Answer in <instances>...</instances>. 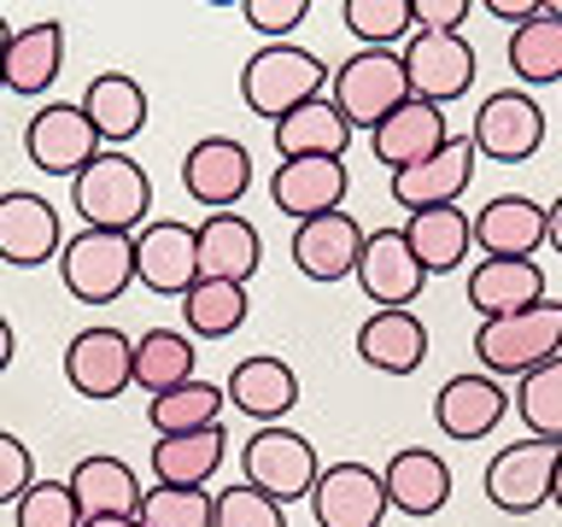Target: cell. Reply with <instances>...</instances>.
<instances>
[{"mask_svg": "<svg viewBox=\"0 0 562 527\" xmlns=\"http://www.w3.org/2000/svg\"><path fill=\"white\" fill-rule=\"evenodd\" d=\"M70 205H77L82 228H112V235H140L153 223V176L135 165L130 153H94L77 182H70Z\"/></svg>", "mask_w": 562, "mask_h": 527, "instance_id": "cell-1", "label": "cell"}, {"mask_svg": "<svg viewBox=\"0 0 562 527\" xmlns=\"http://www.w3.org/2000/svg\"><path fill=\"white\" fill-rule=\"evenodd\" d=\"M328 94V65L299 42H263L252 59L240 65V100L246 112L281 123L288 112H299L305 100Z\"/></svg>", "mask_w": 562, "mask_h": 527, "instance_id": "cell-2", "label": "cell"}, {"mask_svg": "<svg viewBox=\"0 0 562 527\" xmlns=\"http://www.w3.org/2000/svg\"><path fill=\"white\" fill-rule=\"evenodd\" d=\"M474 358H481L486 375H533L539 363L562 358V305L557 299H539L516 316H492V323L474 328Z\"/></svg>", "mask_w": 562, "mask_h": 527, "instance_id": "cell-3", "label": "cell"}, {"mask_svg": "<svg viewBox=\"0 0 562 527\" xmlns=\"http://www.w3.org/2000/svg\"><path fill=\"white\" fill-rule=\"evenodd\" d=\"M328 100L340 105V117L351 123V135H369L381 117H393L404 100H411V77H404V59L393 47H358L351 59L334 65L328 77Z\"/></svg>", "mask_w": 562, "mask_h": 527, "instance_id": "cell-4", "label": "cell"}, {"mask_svg": "<svg viewBox=\"0 0 562 527\" xmlns=\"http://www.w3.org/2000/svg\"><path fill=\"white\" fill-rule=\"evenodd\" d=\"M316 474H323V463H316V446L299 428H288V422H270V428H252L240 446V481L263 492V498H276L281 509L311 498Z\"/></svg>", "mask_w": 562, "mask_h": 527, "instance_id": "cell-5", "label": "cell"}, {"mask_svg": "<svg viewBox=\"0 0 562 527\" xmlns=\"http://www.w3.org/2000/svg\"><path fill=\"white\" fill-rule=\"evenodd\" d=\"M59 281L77 305H112L135 288V235L112 228H77L59 246Z\"/></svg>", "mask_w": 562, "mask_h": 527, "instance_id": "cell-6", "label": "cell"}, {"mask_svg": "<svg viewBox=\"0 0 562 527\" xmlns=\"http://www.w3.org/2000/svg\"><path fill=\"white\" fill-rule=\"evenodd\" d=\"M469 141L492 165H527L544 147V105L527 88H498V94L481 100V112L469 123Z\"/></svg>", "mask_w": 562, "mask_h": 527, "instance_id": "cell-7", "label": "cell"}, {"mask_svg": "<svg viewBox=\"0 0 562 527\" xmlns=\"http://www.w3.org/2000/svg\"><path fill=\"white\" fill-rule=\"evenodd\" d=\"M65 381H70L77 399H94V404L123 399L135 386V340L123 328H112V323H94V328L70 334Z\"/></svg>", "mask_w": 562, "mask_h": 527, "instance_id": "cell-8", "label": "cell"}, {"mask_svg": "<svg viewBox=\"0 0 562 527\" xmlns=\"http://www.w3.org/2000/svg\"><path fill=\"white\" fill-rule=\"evenodd\" d=\"M404 59V77H411V100H428L446 112L451 100H463L474 77H481V59H474V47L463 42V35H428L416 30L411 42L398 47Z\"/></svg>", "mask_w": 562, "mask_h": 527, "instance_id": "cell-9", "label": "cell"}, {"mask_svg": "<svg viewBox=\"0 0 562 527\" xmlns=\"http://www.w3.org/2000/svg\"><path fill=\"white\" fill-rule=\"evenodd\" d=\"M94 153H100V135H94V123L82 117V105H70V100H47L42 112H35L24 123V158H30V170H42V176H77L94 165Z\"/></svg>", "mask_w": 562, "mask_h": 527, "instance_id": "cell-10", "label": "cell"}, {"mask_svg": "<svg viewBox=\"0 0 562 527\" xmlns=\"http://www.w3.org/2000/svg\"><path fill=\"white\" fill-rule=\"evenodd\" d=\"M557 451L551 439H516V446H504L498 457L486 463V498L492 509H504V516H533V509L551 504V469H557Z\"/></svg>", "mask_w": 562, "mask_h": 527, "instance_id": "cell-11", "label": "cell"}, {"mask_svg": "<svg viewBox=\"0 0 562 527\" xmlns=\"http://www.w3.org/2000/svg\"><path fill=\"white\" fill-rule=\"evenodd\" d=\"M311 516L316 527H381L386 522V486H381V469L358 463V457H346V463H328L316 474L311 486Z\"/></svg>", "mask_w": 562, "mask_h": 527, "instance_id": "cell-12", "label": "cell"}, {"mask_svg": "<svg viewBox=\"0 0 562 527\" xmlns=\"http://www.w3.org/2000/svg\"><path fill=\"white\" fill-rule=\"evenodd\" d=\"M59 205L47 193L30 188H7L0 193V264L12 270H42V264H59Z\"/></svg>", "mask_w": 562, "mask_h": 527, "instance_id": "cell-13", "label": "cell"}, {"mask_svg": "<svg viewBox=\"0 0 562 527\" xmlns=\"http://www.w3.org/2000/svg\"><path fill=\"white\" fill-rule=\"evenodd\" d=\"M363 240H369V228L351 217V211H328V217H311V223L293 228L288 253H293V270L305 276V281H323V288H334V281L358 276Z\"/></svg>", "mask_w": 562, "mask_h": 527, "instance_id": "cell-14", "label": "cell"}, {"mask_svg": "<svg viewBox=\"0 0 562 527\" xmlns=\"http://www.w3.org/2000/svg\"><path fill=\"white\" fill-rule=\"evenodd\" d=\"M474 170H481V153H474L469 135H451L446 147H439L434 158H422V165L398 170L393 182V205L411 217V211H434V205H457L474 182Z\"/></svg>", "mask_w": 562, "mask_h": 527, "instance_id": "cell-15", "label": "cell"}, {"mask_svg": "<svg viewBox=\"0 0 562 527\" xmlns=\"http://www.w3.org/2000/svg\"><path fill=\"white\" fill-rule=\"evenodd\" d=\"M182 188L193 205L205 211H235L252 188V153L240 147L235 135H205L193 141L182 158Z\"/></svg>", "mask_w": 562, "mask_h": 527, "instance_id": "cell-16", "label": "cell"}, {"mask_svg": "<svg viewBox=\"0 0 562 527\" xmlns=\"http://www.w3.org/2000/svg\"><path fill=\"white\" fill-rule=\"evenodd\" d=\"M358 288L375 311H411L422 288H428V270L416 264L404 228H375L363 240V258H358Z\"/></svg>", "mask_w": 562, "mask_h": 527, "instance_id": "cell-17", "label": "cell"}, {"mask_svg": "<svg viewBox=\"0 0 562 527\" xmlns=\"http://www.w3.org/2000/svg\"><path fill=\"white\" fill-rule=\"evenodd\" d=\"M509 416V393L498 375H451L446 386L434 393V428L457 439V446H474V439L498 434Z\"/></svg>", "mask_w": 562, "mask_h": 527, "instance_id": "cell-18", "label": "cell"}, {"mask_svg": "<svg viewBox=\"0 0 562 527\" xmlns=\"http://www.w3.org/2000/svg\"><path fill=\"white\" fill-rule=\"evenodd\" d=\"M135 281L158 299H182L200 281V258H193V228L176 217H153L135 235Z\"/></svg>", "mask_w": 562, "mask_h": 527, "instance_id": "cell-19", "label": "cell"}, {"mask_svg": "<svg viewBox=\"0 0 562 527\" xmlns=\"http://www.w3.org/2000/svg\"><path fill=\"white\" fill-rule=\"evenodd\" d=\"M346 188H351L346 158H281L276 176H270V200H276L281 217H293V223L340 211Z\"/></svg>", "mask_w": 562, "mask_h": 527, "instance_id": "cell-20", "label": "cell"}, {"mask_svg": "<svg viewBox=\"0 0 562 527\" xmlns=\"http://www.w3.org/2000/svg\"><path fill=\"white\" fill-rule=\"evenodd\" d=\"M381 486H386V504L398 516L428 522L451 504V463L434 446H404L381 463Z\"/></svg>", "mask_w": 562, "mask_h": 527, "instance_id": "cell-21", "label": "cell"}, {"mask_svg": "<svg viewBox=\"0 0 562 527\" xmlns=\"http://www.w3.org/2000/svg\"><path fill=\"white\" fill-rule=\"evenodd\" d=\"M223 399L235 404L240 416H252L258 428H270V422H288V411L299 404V375H293L288 358H276V351H252V358H240L228 369Z\"/></svg>", "mask_w": 562, "mask_h": 527, "instance_id": "cell-22", "label": "cell"}, {"mask_svg": "<svg viewBox=\"0 0 562 527\" xmlns=\"http://www.w3.org/2000/svg\"><path fill=\"white\" fill-rule=\"evenodd\" d=\"M193 258H200V281H252L263 264V240L240 211H211L193 223Z\"/></svg>", "mask_w": 562, "mask_h": 527, "instance_id": "cell-23", "label": "cell"}, {"mask_svg": "<svg viewBox=\"0 0 562 527\" xmlns=\"http://www.w3.org/2000/svg\"><path fill=\"white\" fill-rule=\"evenodd\" d=\"M481 258H533L544 246V205L527 193H498L469 217Z\"/></svg>", "mask_w": 562, "mask_h": 527, "instance_id": "cell-24", "label": "cell"}, {"mask_svg": "<svg viewBox=\"0 0 562 527\" xmlns=\"http://www.w3.org/2000/svg\"><path fill=\"white\" fill-rule=\"evenodd\" d=\"M358 358L375 375H416L428 363V323L416 311H369L358 323Z\"/></svg>", "mask_w": 562, "mask_h": 527, "instance_id": "cell-25", "label": "cell"}, {"mask_svg": "<svg viewBox=\"0 0 562 527\" xmlns=\"http://www.w3.org/2000/svg\"><path fill=\"white\" fill-rule=\"evenodd\" d=\"M446 141H451L446 112H439V105H428V100H404L393 117H381L375 130H369V147H375V158H381L393 176L411 170V165H422V158H434Z\"/></svg>", "mask_w": 562, "mask_h": 527, "instance_id": "cell-26", "label": "cell"}, {"mask_svg": "<svg viewBox=\"0 0 562 527\" xmlns=\"http://www.w3.org/2000/svg\"><path fill=\"white\" fill-rule=\"evenodd\" d=\"M544 299V264L539 258H481L469 270V305L481 323L492 316H516Z\"/></svg>", "mask_w": 562, "mask_h": 527, "instance_id": "cell-27", "label": "cell"}, {"mask_svg": "<svg viewBox=\"0 0 562 527\" xmlns=\"http://www.w3.org/2000/svg\"><path fill=\"white\" fill-rule=\"evenodd\" d=\"M77 105H82V117L94 123V135L112 141V147H123V141H135L147 130V88H140L130 70H94Z\"/></svg>", "mask_w": 562, "mask_h": 527, "instance_id": "cell-28", "label": "cell"}, {"mask_svg": "<svg viewBox=\"0 0 562 527\" xmlns=\"http://www.w3.org/2000/svg\"><path fill=\"white\" fill-rule=\"evenodd\" d=\"M65 486L77 492V509H82V522L88 516H135L140 509V474L123 463V457L112 451H88L77 469L65 474Z\"/></svg>", "mask_w": 562, "mask_h": 527, "instance_id": "cell-29", "label": "cell"}, {"mask_svg": "<svg viewBox=\"0 0 562 527\" xmlns=\"http://www.w3.org/2000/svg\"><path fill=\"white\" fill-rule=\"evenodd\" d=\"M59 70H65V24L42 18V24L12 30V42H7V88L12 94L42 100L59 82Z\"/></svg>", "mask_w": 562, "mask_h": 527, "instance_id": "cell-30", "label": "cell"}, {"mask_svg": "<svg viewBox=\"0 0 562 527\" xmlns=\"http://www.w3.org/2000/svg\"><path fill=\"white\" fill-rule=\"evenodd\" d=\"M228 457V434L223 428H200V434H165L153 439L147 469L153 486H211V474Z\"/></svg>", "mask_w": 562, "mask_h": 527, "instance_id": "cell-31", "label": "cell"}, {"mask_svg": "<svg viewBox=\"0 0 562 527\" xmlns=\"http://www.w3.org/2000/svg\"><path fill=\"white\" fill-rule=\"evenodd\" d=\"M398 228H404V240H411V253H416V264H422L428 276L457 270V264L469 258V246H474V228H469V211H463V205L411 211Z\"/></svg>", "mask_w": 562, "mask_h": 527, "instance_id": "cell-32", "label": "cell"}, {"mask_svg": "<svg viewBox=\"0 0 562 527\" xmlns=\"http://www.w3.org/2000/svg\"><path fill=\"white\" fill-rule=\"evenodd\" d=\"M351 147V123L340 117V105L328 94L305 100L299 112H288L276 123V153L281 158H346Z\"/></svg>", "mask_w": 562, "mask_h": 527, "instance_id": "cell-33", "label": "cell"}, {"mask_svg": "<svg viewBox=\"0 0 562 527\" xmlns=\"http://www.w3.org/2000/svg\"><path fill=\"white\" fill-rule=\"evenodd\" d=\"M193 363H200V346L188 340V328H147L135 340V386L147 399L193 381Z\"/></svg>", "mask_w": 562, "mask_h": 527, "instance_id": "cell-34", "label": "cell"}, {"mask_svg": "<svg viewBox=\"0 0 562 527\" xmlns=\"http://www.w3.org/2000/svg\"><path fill=\"white\" fill-rule=\"evenodd\" d=\"M223 386L217 381H182V386H170V393H158L147 399V422H153V434L165 439V434H200V428H223Z\"/></svg>", "mask_w": 562, "mask_h": 527, "instance_id": "cell-35", "label": "cell"}, {"mask_svg": "<svg viewBox=\"0 0 562 527\" xmlns=\"http://www.w3.org/2000/svg\"><path fill=\"white\" fill-rule=\"evenodd\" d=\"M246 311H252V299H246L240 281H193L182 293V316H188V340H228Z\"/></svg>", "mask_w": 562, "mask_h": 527, "instance_id": "cell-36", "label": "cell"}, {"mask_svg": "<svg viewBox=\"0 0 562 527\" xmlns=\"http://www.w3.org/2000/svg\"><path fill=\"white\" fill-rule=\"evenodd\" d=\"M509 70L527 88H557L562 82V18L539 12L509 35Z\"/></svg>", "mask_w": 562, "mask_h": 527, "instance_id": "cell-37", "label": "cell"}, {"mask_svg": "<svg viewBox=\"0 0 562 527\" xmlns=\"http://www.w3.org/2000/svg\"><path fill=\"white\" fill-rule=\"evenodd\" d=\"M509 404H516L527 439H551V446H562V358L539 363L533 375H521Z\"/></svg>", "mask_w": 562, "mask_h": 527, "instance_id": "cell-38", "label": "cell"}, {"mask_svg": "<svg viewBox=\"0 0 562 527\" xmlns=\"http://www.w3.org/2000/svg\"><path fill=\"white\" fill-rule=\"evenodd\" d=\"M340 24L358 35V47H398L416 35V0H346Z\"/></svg>", "mask_w": 562, "mask_h": 527, "instance_id": "cell-39", "label": "cell"}, {"mask_svg": "<svg viewBox=\"0 0 562 527\" xmlns=\"http://www.w3.org/2000/svg\"><path fill=\"white\" fill-rule=\"evenodd\" d=\"M135 522L140 527H211V492L205 486H147Z\"/></svg>", "mask_w": 562, "mask_h": 527, "instance_id": "cell-40", "label": "cell"}, {"mask_svg": "<svg viewBox=\"0 0 562 527\" xmlns=\"http://www.w3.org/2000/svg\"><path fill=\"white\" fill-rule=\"evenodd\" d=\"M12 522L18 527H82V509H77V492L65 481H53V474L42 481L35 474V486L12 504Z\"/></svg>", "mask_w": 562, "mask_h": 527, "instance_id": "cell-41", "label": "cell"}, {"mask_svg": "<svg viewBox=\"0 0 562 527\" xmlns=\"http://www.w3.org/2000/svg\"><path fill=\"white\" fill-rule=\"evenodd\" d=\"M211 527H288V509L276 498H263L246 481L211 492Z\"/></svg>", "mask_w": 562, "mask_h": 527, "instance_id": "cell-42", "label": "cell"}, {"mask_svg": "<svg viewBox=\"0 0 562 527\" xmlns=\"http://www.w3.org/2000/svg\"><path fill=\"white\" fill-rule=\"evenodd\" d=\"M240 18L270 42H288V35L311 18V0H240Z\"/></svg>", "mask_w": 562, "mask_h": 527, "instance_id": "cell-43", "label": "cell"}, {"mask_svg": "<svg viewBox=\"0 0 562 527\" xmlns=\"http://www.w3.org/2000/svg\"><path fill=\"white\" fill-rule=\"evenodd\" d=\"M35 486V457L18 434L0 428V504H18Z\"/></svg>", "mask_w": 562, "mask_h": 527, "instance_id": "cell-44", "label": "cell"}, {"mask_svg": "<svg viewBox=\"0 0 562 527\" xmlns=\"http://www.w3.org/2000/svg\"><path fill=\"white\" fill-rule=\"evenodd\" d=\"M469 12H474V0H416V30L457 35V30L469 24Z\"/></svg>", "mask_w": 562, "mask_h": 527, "instance_id": "cell-45", "label": "cell"}, {"mask_svg": "<svg viewBox=\"0 0 562 527\" xmlns=\"http://www.w3.org/2000/svg\"><path fill=\"white\" fill-rule=\"evenodd\" d=\"M486 12H492V18H504V24H516V30H521L527 18H539L544 7H539V0H486Z\"/></svg>", "mask_w": 562, "mask_h": 527, "instance_id": "cell-46", "label": "cell"}, {"mask_svg": "<svg viewBox=\"0 0 562 527\" xmlns=\"http://www.w3.org/2000/svg\"><path fill=\"white\" fill-rule=\"evenodd\" d=\"M544 246H551V253L562 258V193L551 205H544Z\"/></svg>", "mask_w": 562, "mask_h": 527, "instance_id": "cell-47", "label": "cell"}, {"mask_svg": "<svg viewBox=\"0 0 562 527\" xmlns=\"http://www.w3.org/2000/svg\"><path fill=\"white\" fill-rule=\"evenodd\" d=\"M12 351H18V334H12V323L0 316V375L12 369Z\"/></svg>", "mask_w": 562, "mask_h": 527, "instance_id": "cell-48", "label": "cell"}, {"mask_svg": "<svg viewBox=\"0 0 562 527\" xmlns=\"http://www.w3.org/2000/svg\"><path fill=\"white\" fill-rule=\"evenodd\" d=\"M82 527H140L135 516H88Z\"/></svg>", "mask_w": 562, "mask_h": 527, "instance_id": "cell-49", "label": "cell"}, {"mask_svg": "<svg viewBox=\"0 0 562 527\" xmlns=\"http://www.w3.org/2000/svg\"><path fill=\"white\" fill-rule=\"evenodd\" d=\"M7 42H12V24L0 18V88H7Z\"/></svg>", "mask_w": 562, "mask_h": 527, "instance_id": "cell-50", "label": "cell"}, {"mask_svg": "<svg viewBox=\"0 0 562 527\" xmlns=\"http://www.w3.org/2000/svg\"><path fill=\"white\" fill-rule=\"evenodd\" d=\"M551 504L562 509V451H557V469H551Z\"/></svg>", "mask_w": 562, "mask_h": 527, "instance_id": "cell-51", "label": "cell"}, {"mask_svg": "<svg viewBox=\"0 0 562 527\" xmlns=\"http://www.w3.org/2000/svg\"><path fill=\"white\" fill-rule=\"evenodd\" d=\"M544 12H551V18H562V0H544Z\"/></svg>", "mask_w": 562, "mask_h": 527, "instance_id": "cell-52", "label": "cell"}]
</instances>
